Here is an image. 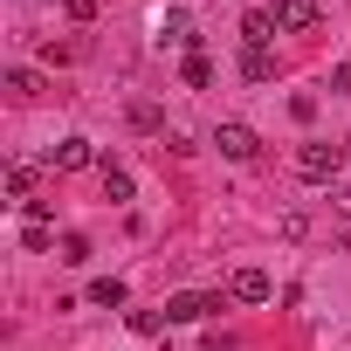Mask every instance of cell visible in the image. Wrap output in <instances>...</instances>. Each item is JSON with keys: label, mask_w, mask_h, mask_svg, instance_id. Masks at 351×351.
<instances>
[{"label": "cell", "mask_w": 351, "mask_h": 351, "mask_svg": "<svg viewBox=\"0 0 351 351\" xmlns=\"http://www.w3.org/2000/svg\"><path fill=\"white\" fill-rule=\"evenodd\" d=\"M124 296H131V289H124V276H97V282H90V303H97V310H117Z\"/></svg>", "instance_id": "cell-11"}, {"label": "cell", "mask_w": 351, "mask_h": 351, "mask_svg": "<svg viewBox=\"0 0 351 351\" xmlns=\"http://www.w3.org/2000/svg\"><path fill=\"white\" fill-rule=\"evenodd\" d=\"M228 303H234L228 289H180V296H165V324H200V317H214Z\"/></svg>", "instance_id": "cell-2"}, {"label": "cell", "mask_w": 351, "mask_h": 351, "mask_svg": "<svg viewBox=\"0 0 351 351\" xmlns=\"http://www.w3.org/2000/svg\"><path fill=\"white\" fill-rule=\"evenodd\" d=\"M303 234H310V214L289 207V214H282V241H303Z\"/></svg>", "instance_id": "cell-17"}, {"label": "cell", "mask_w": 351, "mask_h": 351, "mask_svg": "<svg viewBox=\"0 0 351 351\" xmlns=\"http://www.w3.org/2000/svg\"><path fill=\"white\" fill-rule=\"evenodd\" d=\"M49 165H56V172H90V165H104V158H97L90 138H62V145H49Z\"/></svg>", "instance_id": "cell-4"}, {"label": "cell", "mask_w": 351, "mask_h": 351, "mask_svg": "<svg viewBox=\"0 0 351 351\" xmlns=\"http://www.w3.org/2000/svg\"><path fill=\"white\" fill-rule=\"evenodd\" d=\"M241 76H248V83H269V76H276V56H269V49H241Z\"/></svg>", "instance_id": "cell-12"}, {"label": "cell", "mask_w": 351, "mask_h": 351, "mask_svg": "<svg viewBox=\"0 0 351 351\" xmlns=\"http://www.w3.org/2000/svg\"><path fill=\"white\" fill-rule=\"evenodd\" d=\"M97 172H104V200H110V207H131V193H138V186H131V172H124L117 158H104Z\"/></svg>", "instance_id": "cell-8"}, {"label": "cell", "mask_w": 351, "mask_h": 351, "mask_svg": "<svg viewBox=\"0 0 351 351\" xmlns=\"http://www.w3.org/2000/svg\"><path fill=\"white\" fill-rule=\"evenodd\" d=\"M56 262H69V269H83V262H90V234H62V248H56Z\"/></svg>", "instance_id": "cell-13"}, {"label": "cell", "mask_w": 351, "mask_h": 351, "mask_svg": "<svg viewBox=\"0 0 351 351\" xmlns=\"http://www.w3.org/2000/svg\"><path fill=\"white\" fill-rule=\"evenodd\" d=\"M28 186H35V165H21V158H14V165H8V193H14V200H28Z\"/></svg>", "instance_id": "cell-15"}, {"label": "cell", "mask_w": 351, "mask_h": 351, "mask_svg": "<svg viewBox=\"0 0 351 351\" xmlns=\"http://www.w3.org/2000/svg\"><path fill=\"white\" fill-rule=\"evenodd\" d=\"M276 21H282V35H310L324 21V0H276Z\"/></svg>", "instance_id": "cell-5"}, {"label": "cell", "mask_w": 351, "mask_h": 351, "mask_svg": "<svg viewBox=\"0 0 351 351\" xmlns=\"http://www.w3.org/2000/svg\"><path fill=\"white\" fill-rule=\"evenodd\" d=\"M282 35V21H276V8H255L248 21H241V49H269Z\"/></svg>", "instance_id": "cell-7"}, {"label": "cell", "mask_w": 351, "mask_h": 351, "mask_svg": "<svg viewBox=\"0 0 351 351\" xmlns=\"http://www.w3.org/2000/svg\"><path fill=\"white\" fill-rule=\"evenodd\" d=\"M158 35H165V42H180V49H186V56H193V49H200V35H193V21H186V14H180V8H165V14H158Z\"/></svg>", "instance_id": "cell-9"}, {"label": "cell", "mask_w": 351, "mask_h": 351, "mask_svg": "<svg viewBox=\"0 0 351 351\" xmlns=\"http://www.w3.org/2000/svg\"><path fill=\"white\" fill-rule=\"evenodd\" d=\"M228 296H234V303H269L276 282H269V269H234V276H228Z\"/></svg>", "instance_id": "cell-6"}, {"label": "cell", "mask_w": 351, "mask_h": 351, "mask_svg": "<svg viewBox=\"0 0 351 351\" xmlns=\"http://www.w3.org/2000/svg\"><path fill=\"white\" fill-rule=\"evenodd\" d=\"M131 330H138V337H152V330H165V310H131Z\"/></svg>", "instance_id": "cell-18"}, {"label": "cell", "mask_w": 351, "mask_h": 351, "mask_svg": "<svg viewBox=\"0 0 351 351\" xmlns=\"http://www.w3.org/2000/svg\"><path fill=\"white\" fill-rule=\"evenodd\" d=\"M214 145H221V158H234V165H248V158H262V138L248 131V124H214Z\"/></svg>", "instance_id": "cell-3"}, {"label": "cell", "mask_w": 351, "mask_h": 351, "mask_svg": "<svg viewBox=\"0 0 351 351\" xmlns=\"http://www.w3.org/2000/svg\"><path fill=\"white\" fill-rule=\"evenodd\" d=\"M62 8H69V21L83 28V21H97V0H62Z\"/></svg>", "instance_id": "cell-19"}, {"label": "cell", "mask_w": 351, "mask_h": 351, "mask_svg": "<svg viewBox=\"0 0 351 351\" xmlns=\"http://www.w3.org/2000/svg\"><path fill=\"white\" fill-rule=\"evenodd\" d=\"M0 83H8V97H35V90H42V76H35V69H8Z\"/></svg>", "instance_id": "cell-14"}, {"label": "cell", "mask_w": 351, "mask_h": 351, "mask_svg": "<svg viewBox=\"0 0 351 351\" xmlns=\"http://www.w3.org/2000/svg\"><path fill=\"white\" fill-rule=\"evenodd\" d=\"M180 83H186V90H207V83H214V62H207V49H193V56L180 62Z\"/></svg>", "instance_id": "cell-10"}, {"label": "cell", "mask_w": 351, "mask_h": 351, "mask_svg": "<svg viewBox=\"0 0 351 351\" xmlns=\"http://www.w3.org/2000/svg\"><path fill=\"white\" fill-rule=\"evenodd\" d=\"M296 172H303L310 186H337L344 152H337V145H324V138H310V145H296Z\"/></svg>", "instance_id": "cell-1"}, {"label": "cell", "mask_w": 351, "mask_h": 351, "mask_svg": "<svg viewBox=\"0 0 351 351\" xmlns=\"http://www.w3.org/2000/svg\"><path fill=\"white\" fill-rule=\"evenodd\" d=\"M330 97H351V62H337V69H330Z\"/></svg>", "instance_id": "cell-20"}, {"label": "cell", "mask_w": 351, "mask_h": 351, "mask_svg": "<svg viewBox=\"0 0 351 351\" xmlns=\"http://www.w3.org/2000/svg\"><path fill=\"white\" fill-rule=\"evenodd\" d=\"M131 131H158V104L138 97V104H131Z\"/></svg>", "instance_id": "cell-16"}]
</instances>
